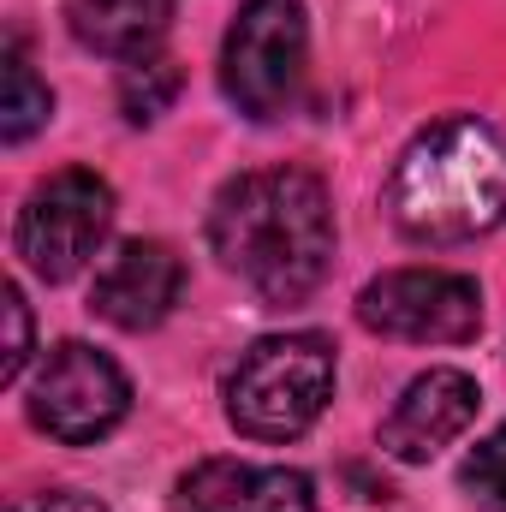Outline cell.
Here are the masks:
<instances>
[{
  "label": "cell",
  "mask_w": 506,
  "mask_h": 512,
  "mask_svg": "<svg viewBox=\"0 0 506 512\" xmlns=\"http://www.w3.org/2000/svg\"><path fill=\"white\" fill-rule=\"evenodd\" d=\"M209 245L262 304H304L334 262L328 185L304 167H256L221 185Z\"/></svg>",
  "instance_id": "cell-1"
},
{
  "label": "cell",
  "mask_w": 506,
  "mask_h": 512,
  "mask_svg": "<svg viewBox=\"0 0 506 512\" xmlns=\"http://www.w3.org/2000/svg\"><path fill=\"white\" fill-rule=\"evenodd\" d=\"M387 209L417 245H465L506 227V137L477 114L423 126L387 179Z\"/></svg>",
  "instance_id": "cell-2"
},
{
  "label": "cell",
  "mask_w": 506,
  "mask_h": 512,
  "mask_svg": "<svg viewBox=\"0 0 506 512\" xmlns=\"http://www.w3.org/2000/svg\"><path fill=\"white\" fill-rule=\"evenodd\" d=\"M334 399V346L322 334H268L227 376V417L251 441H298Z\"/></svg>",
  "instance_id": "cell-3"
},
{
  "label": "cell",
  "mask_w": 506,
  "mask_h": 512,
  "mask_svg": "<svg viewBox=\"0 0 506 512\" xmlns=\"http://www.w3.org/2000/svg\"><path fill=\"white\" fill-rule=\"evenodd\" d=\"M310 18L304 0H245L221 42V90L239 114L280 120L304 96Z\"/></svg>",
  "instance_id": "cell-4"
},
{
  "label": "cell",
  "mask_w": 506,
  "mask_h": 512,
  "mask_svg": "<svg viewBox=\"0 0 506 512\" xmlns=\"http://www.w3.org/2000/svg\"><path fill=\"white\" fill-rule=\"evenodd\" d=\"M114 227V185L90 167L48 173L18 209V256L36 280H72Z\"/></svg>",
  "instance_id": "cell-5"
},
{
  "label": "cell",
  "mask_w": 506,
  "mask_h": 512,
  "mask_svg": "<svg viewBox=\"0 0 506 512\" xmlns=\"http://www.w3.org/2000/svg\"><path fill=\"white\" fill-rule=\"evenodd\" d=\"M358 322L411 346H459L483 328V286L447 268H393L358 292Z\"/></svg>",
  "instance_id": "cell-6"
},
{
  "label": "cell",
  "mask_w": 506,
  "mask_h": 512,
  "mask_svg": "<svg viewBox=\"0 0 506 512\" xmlns=\"http://www.w3.org/2000/svg\"><path fill=\"white\" fill-rule=\"evenodd\" d=\"M131 411V382L126 370L84 346V340H66L42 358L36 382H30V423L48 429L54 441L66 447H90L102 441L108 429H120V417Z\"/></svg>",
  "instance_id": "cell-7"
},
{
  "label": "cell",
  "mask_w": 506,
  "mask_h": 512,
  "mask_svg": "<svg viewBox=\"0 0 506 512\" xmlns=\"http://www.w3.org/2000/svg\"><path fill=\"white\" fill-rule=\"evenodd\" d=\"M483 393L465 370H423L417 382L393 399V411L381 417V453H393L399 465H429L441 447H453L471 423H477Z\"/></svg>",
  "instance_id": "cell-8"
},
{
  "label": "cell",
  "mask_w": 506,
  "mask_h": 512,
  "mask_svg": "<svg viewBox=\"0 0 506 512\" xmlns=\"http://www.w3.org/2000/svg\"><path fill=\"white\" fill-rule=\"evenodd\" d=\"M185 292V262L173 256V245L161 239H126L120 251L96 268V286H90V310L126 334L143 328H161L173 316Z\"/></svg>",
  "instance_id": "cell-9"
},
{
  "label": "cell",
  "mask_w": 506,
  "mask_h": 512,
  "mask_svg": "<svg viewBox=\"0 0 506 512\" xmlns=\"http://www.w3.org/2000/svg\"><path fill=\"white\" fill-rule=\"evenodd\" d=\"M179 512H316V483L292 465L203 459L179 477Z\"/></svg>",
  "instance_id": "cell-10"
},
{
  "label": "cell",
  "mask_w": 506,
  "mask_h": 512,
  "mask_svg": "<svg viewBox=\"0 0 506 512\" xmlns=\"http://www.w3.org/2000/svg\"><path fill=\"white\" fill-rule=\"evenodd\" d=\"M66 24L84 48L108 60L155 54V42L173 24V0H66Z\"/></svg>",
  "instance_id": "cell-11"
},
{
  "label": "cell",
  "mask_w": 506,
  "mask_h": 512,
  "mask_svg": "<svg viewBox=\"0 0 506 512\" xmlns=\"http://www.w3.org/2000/svg\"><path fill=\"white\" fill-rule=\"evenodd\" d=\"M179 96V66L167 54H137L120 66V108L131 126H155Z\"/></svg>",
  "instance_id": "cell-12"
},
{
  "label": "cell",
  "mask_w": 506,
  "mask_h": 512,
  "mask_svg": "<svg viewBox=\"0 0 506 512\" xmlns=\"http://www.w3.org/2000/svg\"><path fill=\"white\" fill-rule=\"evenodd\" d=\"M48 114H54V96H48V84L30 72V60H24V54H6L0 137H6V143H24V137H36V131L48 126Z\"/></svg>",
  "instance_id": "cell-13"
},
{
  "label": "cell",
  "mask_w": 506,
  "mask_h": 512,
  "mask_svg": "<svg viewBox=\"0 0 506 512\" xmlns=\"http://www.w3.org/2000/svg\"><path fill=\"white\" fill-rule=\"evenodd\" d=\"M459 483H465V495L477 501V507L489 512H506V423L465 459V471H459Z\"/></svg>",
  "instance_id": "cell-14"
},
{
  "label": "cell",
  "mask_w": 506,
  "mask_h": 512,
  "mask_svg": "<svg viewBox=\"0 0 506 512\" xmlns=\"http://www.w3.org/2000/svg\"><path fill=\"white\" fill-rule=\"evenodd\" d=\"M6 358H0V382H18L24 364H30V310H24V292L6 286Z\"/></svg>",
  "instance_id": "cell-15"
},
{
  "label": "cell",
  "mask_w": 506,
  "mask_h": 512,
  "mask_svg": "<svg viewBox=\"0 0 506 512\" xmlns=\"http://www.w3.org/2000/svg\"><path fill=\"white\" fill-rule=\"evenodd\" d=\"M12 512H108L96 495H78V489H48V495H24Z\"/></svg>",
  "instance_id": "cell-16"
}]
</instances>
